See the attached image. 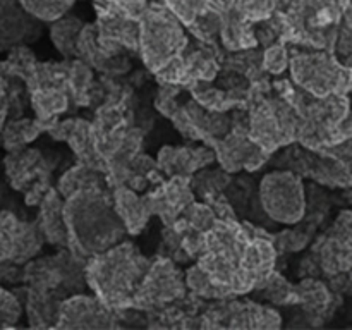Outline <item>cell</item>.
Returning a JSON list of instances; mask_svg holds the SVG:
<instances>
[{"mask_svg":"<svg viewBox=\"0 0 352 330\" xmlns=\"http://www.w3.org/2000/svg\"><path fill=\"white\" fill-rule=\"evenodd\" d=\"M67 248L81 260H88L122 241L127 230L113 208L107 186L79 189L64 199Z\"/></svg>","mask_w":352,"mask_h":330,"instance_id":"obj_1","label":"cell"},{"mask_svg":"<svg viewBox=\"0 0 352 330\" xmlns=\"http://www.w3.org/2000/svg\"><path fill=\"white\" fill-rule=\"evenodd\" d=\"M151 261L133 243L93 254L85 263V280L93 294L112 311L133 308L134 294Z\"/></svg>","mask_w":352,"mask_h":330,"instance_id":"obj_2","label":"cell"},{"mask_svg":"<svg viewBox=\"0 0 352 330\" xmlns=\"http://www.w3.org/2000/svg\"><path fill=\"white\" fill-rule=\"evenodd\" d=\"M138 50L153 74L181 55L189 43L182 23L165 6L150 3L144 7L138 16Z\"/></svg>","mask_w":352,"mask_h":330,"instance_id":"obj_3","label":"cell"},{"mask_svg":"<svg viewBox=\"0 0 352 330\" xmlns=\"http://www.w3.org/2000/svg\"><path fill=\"white\" fill-rule=\"evenodd\" d=\"M299 119L294 109L285 100L261 98L250 112L248 136L265 153L272 155L278 148L289 144L299 136Z\"/></svg>","mask_w":352,"mask_h":330,"instance_id":"obj_4","label":"cell"},{"mask_svg":"<svg viewBox=\"0 0 352 330\" xmlns=\"http://www.w3.org/2000/svg\"><path fill=\"white\" fill-rule=\"evenodd\" d=\"M260 206L267 217L278 223H296L305 213V191L301 179L287 170L265 175L258 189Z\"/></svg>","mask_w":352,"mask_h":330,"instance_id":"obj_5","label":"cell"},{"mask_svg":"<svg viewBox=\"0 0 352 330\" xmlns=\"http://www.w3.org/2000/svg\"><path fill=\"white\" fill-rule=\"evenodd\" d=\"M186 280L182 272L174 265L170 258H157L150 263L136 294L133 308L136 309H160L167 305L186 298Z\"/></svg>","mask_w":352,"mask_h":330,"instance_id":"obj_6","label":"cell"},{"mask_svg":"<svg viewBox=\"0 0 352 330\" xmlns=\"http://www.w3.org/2000/svg\"><path fill=\"white\" fill-rule=\"evenodd\" d=\"M199 325L208 329H278L282 320L278 311L270 306L253 301H220L206 309Z\"/></svg>","mask_w":352,"mask_h":330,"instance_id":"obj_7","label":"cell"},{"mask_svg":"<svg viewBox=\"0 0 352 330\" xmlns=\"http://www.w3.org/2000/svg\"><path fill=\"white\" fill-rule=\"evenodd\" d=\"M45 237L38 222L19 220L9 210L0 212V261L24 265L40 253Z\"/></svg>","mask_w":352,"mask_h":330,"instance_id":"obj_8","label":"cell"},{"mask_svg":"<svg viewBox=\"0 0 352 330\" xmlns=\"http://www.w3.org/2000/svg\"><path fill=\"white\" fill-rule=\"evenodd\" d=\"M7 181L17 191H24L28 205H40L43 196L50 191L48 172L45 170V160L38 150L10 151L3 158Z\"/></svg>","mask_w":352,"mask_h":330,"instance_id":"obj_9","label":"cell"},{"mask_svg":"<svg viewBox=\"0 0 352 330\" xmlns=\"http://www.w3.org/2000/svg\"><path fill=\"white\" fill-rule=\"evenodd\" d=\"M116 311L107 308L96 296L72 294L60 302L55 329H110L116 327Z\"/></svg>","mask_w":352,"mask_h":330,"instance_id":"obj_10","label":"cell"},{"mask_svg":"<svg viewBox=\"0 0 352 330\" xmlns=\"http://www.w3.org/2000/svg\"><path fill=\"white\" fill-rule=\"evenodd\" d=\"M215 160L226 172L258 170L263 167L270 155L256 146L248 136V131H234L217 140Z\"/></svg>","mask_w":352,"mask_h":330,"instance_id":"obj_11","label":"cell"},{"mask_svg":"<svg viewBox=\"0 0 352 330\" xmlns=\"http://www.w3.org/2000/svg\"><path fill=\"white\" fill-rule=\"evenodd\" d=\"M144 198L151 213L160 215L165 226L170 227L186 206L192 203L191 179L186 175H170L167 182H162L155 191L146 192Z\"/></svg>","mask_w":352,"mask_h":330,"instance_id":"obj_12","label":"cell"},{"mask_svg":"<svg viewBox=\"0 0 352 330\" xmlns=\"http://www.w3.org/2000/svg\"><path fill=\"white\" fill-rule=\"evenodd\" d=\"M41 34V23L21 7L19 0H0V52L31 43Z\"/></svg>","mask_w":352,"mask_h":330,"instance_id":"obj_13","label":"cell"},{"mask_svg":"<svg viewBox=\"0 0 352 330\" xmlns=\"http://www.w3.org/2000/svg\"><path fill=\"white\" fill-rule=\"evenodd\" d=\"M332 69L333 65L329 60L315 55H296L291 60V74L296 85L318 96H323L336 86Z\"/></svg>","mask_w":352,"mask_h":330,"instance_id":"obj_14","label":"cell"},{"mask_svg":"<svg viewBox=\"0 0 352 330\" xmlns=\"http://www.w3.org/2000/svg\"><path fill=\"white\" fill-rule=\"evenodd\" d=\"M215 160V153L208 148H174L165 146L158 153V167L167 175H189Z\"/></svg>","mask_w":352,"mask_h":330,"instance_id":"obj_15","label":"cell"},{"mask_svg":"<svg viewBox=\"0 0 352 330\" xmlns=\"http://www.w3.org/2000/svg\"><path fill=\"white\" fill-rule=\"evenodd\" d=\"M112 199L113 208H116L119 219L122 220L127 234H134V236L140 234L144 226L150 222V217L153 215L146 198L136 195V189L129 188V186H116Z\"/></svg>","mask_w":352,"mask_h":330,"instance_id":"obj_16","label":"cell"},{"mask_svg":"<svg viewBox=\"0 0 352 330\" xmlns=\"http://www.w3.org/2000/svg\"><path fill=\"white\" fill-rule=\"evenodd\" d=\"M36 222L47 243L57 248H67V227H65L64 199L60 192L50 189L43 196Z\"/></svg>","mask_w":352,"mask_h":330,"instance_id":"obj_17","label":"cell"},{"mask_svg":"<svg viewBox=\"0 0 352 330\" xmlns=\"http://www.w3.org/2000/svg\"><path fill=\"white\" fill-rule=\"evenodd\" d=\"M30 95L31 107L40 122L45 124L67 110V93H65V88H60V86H40V88L31 89Z\"/></svg>","mask_w":352,"mask_h":330,"instance_id":"obj_18","label":"cell"},{"mask_svg":"<svg viewBox=\"0 0 352 330\" xmlns=\"http://www.w3.org/2000/svg\"><path fill=\"white\" fill-rule=\"evenodd\" d=\"M43 129V122L38 119H10L7 120L0 134V146L6 148L7 153L23 150L28 143L36 140Z\"/></svg>","mask_w":352,"mask_h":330,"instance_id":"obj_19","label":"cell"},{"mask_svg":"<svg viewBox=\"0 0 352 330\" xmlns=\"http://www.w3.org/2000/svg\"><path fill=\"white\" fill-rule=\"evenodd\" d=\"M165 7L181 21L182 26L189 28L201 17L223 12L226 0H165Z\"/></svg>","mask_w":352,"mask_h":330,"instance_id":"obj_20","label":"cell"},{"mask_svg":"<svg viewBox=\"0 0 352 330\" xmlns=\"http://www.w3.org/2000/svg\"><path fill=\"white\" fill-rule=\"evenodd\" d=\"M82 30V23L74 16L64 14L62 17L50 23V40L64 57L76 55L78 36Z\"/></svg>","mask_w":352,"mask_h":330,"instance_id":"obj_21","label":"cell"},{"mask_svg":"<svg viewBox=\"0 0 352 330\" xmlns=\"http://www.w3.org/2000/svg\"><path fill=\"white\" fill-rule=\"evenodd\" d=\"M107 179L100 175L98 168L88 167L81 164L74 168H69L58 181V192L62 198H67L72 192L86 188H96V186H107Z\"/></svg>","mask_w":352,"mask_h":330,"instance_id":"obj_22","label":"cell"},{"mask_svg":"<svg viewBox=\"0 0 352 330\" xmlns=\"http://www.w3.org/2000/svg\"><path fill=\"white\" fill-rule=\"evenodd\" d=\"M226 7L248 23H261L274 16L275 0H226Z\"/></svg>","mask_w":352,"mask_h":330,"instance_id":"obj_23","label":"cell"},{"mask_svg":"<svg viewBox=\"0 0 352 330\" xmlns=\"http://www.w3.org/2000/svg\"><path fill=\"white\" fill-rule=\"evenodd\" d=\"M19 3L31 17L40 23H54L55 19L67 14L72 7V3L64 0H19Z\"/></svg>","mask_w":352,"mask_h":330,"instance_id":"obj_24","label":"cell"},{"mask_svg":"<svg viewBox=\"0 0 352 330\" xmlns=\"http://www.w3.org/2000/svg\"><path fill=\"white\" fill-rule=\"evenodd\" d=\"M186 287L192 292L195 296L201 299H226L223 292L210 280L206 272L199 267L198 263L192 265L184 275Z\"/></svg>","mask_w":352,"mask_h":330,"instance_id":"obj_25","label":"cell"},{"mask_svg":"<svg viewBox=\"0 0 352 330\" xmlns=\"http://www.w3.org/2000/svg\"><path fill=\"white\" fill-rule=\"evenodd\" d=\"M23 315V302L14 294L0 285V329L16 327Z\"/></svg>","mask_w":352,"mask_h":330,"instance_id":"obj_26","label":"cell"},{"mask_svg":"<svg viewBox=\"0 0 352 330\" xmlns=\"http://www.w3.org/2000/svg\"><path fill=\"white\" fill-rule=\"evenodd\" d=\"M182 213L186 215V226L192 230H198V232H206L217 220L212 206L201 205V203H191V205L186 206Z\"/></svg>","mask_w":352,"mask_h":330,"instance_id":"obj_27","label":"cell"},{"mask_svg":"<svg viewBox=\"0 0 352 330\" xmlns=\"http://www.w3.org/2000/svg\"><path fill=\"white\" fill-rule=\"evenodd\" d=\"M261 64H263L265 71L272 72L275 76L282 74L289 65L287 48L282 43H278V41L268 45L267 50L261 54Z\"/></svg>","mask_w":352,"mask_h":330,"instance_id":"obj_28","label":"cell"},{"mask_svg":"<svg viewBox=\"0 0 352 330\" xmlns=\"http://www.w3.org/2000/svg\"><path fill=\"white\" fill-rule=\"evenodd\" d=\"M16 98L12 91V85H10V78L0 74V134H2L3 126H6L7 119L10 116V109H12V102Z\"/></svg>","mask_w":352,"mask_h":330,"instance_id":"obj_29","label":"cell"},{"mask_svg":"<svg viewBox=\"0 0 352 330\" xmlns=\"http://www.w3.org/2000/svg\"><path fill=\"white\" fill-rule=\"evenodd\" d=\"M64 2H69V3H74V0H64Z\"/></svg>","mask_w":352,"mask_h":330,"instance_id":"obj_30","label":"cell"}]
</instances>
